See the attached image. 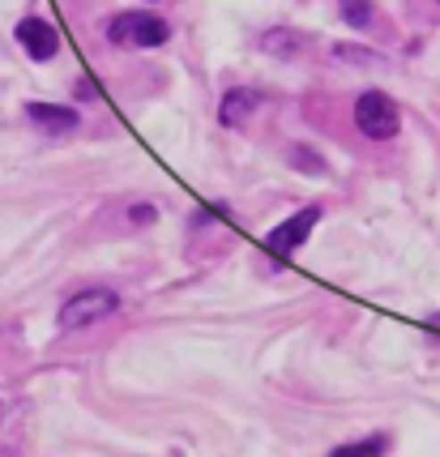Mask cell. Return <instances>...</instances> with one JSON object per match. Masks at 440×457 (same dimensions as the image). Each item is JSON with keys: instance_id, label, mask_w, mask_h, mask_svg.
I'll return each mask as SVG.
<instances>
[{"instance_id": "277c9868", "label": "cell", "mask_w": 440, "mask_h": 457, "mask_svg": "<svg viewBox=\"0 0 440 457\" xmlns=\"http://www.w3.org/2000/svg\"><path fill=\"white\" fill-rule=\"evenodd\" d=\"M317 222H320V210L317 205H303L300 214H291L282 227H274V231L265 236V248H270V253H278V257H291L295 248H303V239L312 236V227H317Z\"/></svg>"}, {"instance_id": "9c48e42d", "label": "cell", "mask_w": 440, "mask_h": 457, "mask_svg": "<svg viewBox=\"0 0 440 457\" xmlns=\"http://www.w3.org/2000/svg\"><path fill=\"white\" fill-rule=\"evenodd\" d=\"M342 21L363 30V26L372 21V0H342Z\"/></svg>"}, {"instance_id": "ba28073f", "label": "cell", "mask_w": 440, "mask_h": 457, "mask_svg": "<svg viewBox=\"0 0 440 457\" xmlns=\"http://www.w3.org/2000/svg\"><path fill=\"white\" fill-rule=\"evenodd\" d=\"M385 449H389L385 436H368V440H355V445H342L329 457H385Z\"/></svg>"}, {"instance_id": "5b68a950", "label": "cell", "mask_w": 440, "mask_h": 457, "mask_svg": "<svg viewBox=\"0 0 440 457\" xmlns=\"http://www.w3.org/2000/svg\"><path fill=\"white\" fill-rule=\"evenodd\" d=\"M18 43L26 47V56L30 60H52L61 52V35H56V26L43 18H21L18 21Z\"/></svg>"}, {"instance_id": "7a4b0ae2", "label": "cell", "mask_w": 440, "mask_h": 457, "mask_svg": "<svg viewBox=\"0 0 440 457\" xmlns=\"http://www.w3.org/2000/svg\"><path fill=\"white\" fill-rule=\"evenodd\" d=\"M107 39L116 47H162L171 39V26L154 13H120L107 21Z\"/></svg>"}, {"instance_id": "8fae6325", "label": "cell", "mask_w": 440, "mask_h": 457, "mask_svg": "<svg viewBox=\"0 0 440 457\" xmlns=\"http://www.w3.org/2000/svg\"><path fill=\"white\" fill-rule=\"evenodd\" d=\"M432 325H436V329H440V312H436V317H432Z\"/></svg>"}, {"instance_id": "30bf717a", "label": "cell", "mask_w": 440, "mask_h": 457, "mask_svg": "<svg viewBox=\"0 0 440 457\" xmlns=\"http://www.w3.org/2000/svg\"><path fill=\"white\" fill-rule=\"evenodd\" d=\"M133 222H154V205H133V214H129Z\"/></svg>"}, {"instance_id": "6da1fadb", "label": "cell", "mask_w": 440, "mask_h": 457, "mask_svg": "<svg viewBox=\"0 0 440 457\" xmlns=\"http://www.w3.org/2000/svg\"><path fill=\"white\" fill-rule=\"evenodd\" d=\"M355 124H360V133L368 141H389V137H398L402 112L385 90H363L360 99H355Z\"/></svg>"}, {"instance_id": "52a82bcc", "label": "cell", "mask_w": 440, "mask_h": 457, "mask_svg": "<svg viewBox=\"0 0 440 457\" xmlns=\"http://www.w3.org/2000/svg\"><path fill=\"white\" fill-rule=\"evenodd\" d=\"M257 107H261V95H257V90H244V86H240V90H231V95L219 103V120L227 124V129H244V120L253 116Z\"/></svg>"}, {"instance_id": "3957f363", "label": "cell", "mask_w": 440, "mask_h": 457, "mask_svg": "<svg viewBox=\"0 0 440 457\" xmlns=\"http://www.w3.org/2000/svg\"><path fill=\"white\" fill-rule=\"evenodd\" d=\"M116 308H120V295H116V291H107V287H90V291L73 295L61 308V329H86V325H95V320L112 317Z\"/></svg>"}, {"instance_id": "8992f818", "label": "cell", "mask_w": 440, "mask_h": 457, "mask_svg": "<svg viewBox=\"0 0 440 457\" xmlns=\"http://www.w3.org/2000/svg\"><path fill=\"white\" fill-rule=\"evenodd\" d=\"M26 116H30V124H35L39 133H47V137H64V133H73L81 124L78 112H73V107H61V103H30Z\"/></svg>"}]
</instances>
